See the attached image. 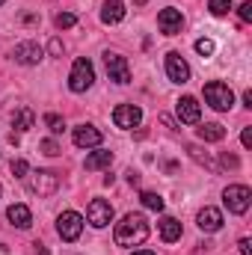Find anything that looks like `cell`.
<instances>
[{"label": "cell", "instance_id": "6da1fadb", "mask_svg": "<svg viewBox=\"0 0 252 255\" xmlns=\"http://www.w3.org/2000/svg\"><path fill=\"white\" fill-rule=\"evenodd\" d=\"M148 241V223L142 214H125L116 226V244L119 247H139Z\"/></svg>", "mask_w": 252, "mask_h": 255}, {"label": "cell", "instance_id": "7a4b0ae2", "mask_svg": "<svg viewBox=\"0 0 252 255\" xmlns=\"http://www.w3.org/2000/svg\"><path fill=\"white\" fill-rule=\"evenodd\" d=\"M205 101H208L214 110L226 113V110H232V104H235V92L229 89V83L211 80V83H205Z\"/></svg>", "mask_w": 252, "mask_h": 255}, {"label": "cell", "instance_id": "3957f363", "mask_svg": "<svg viewBox=\"0 0 252 255\" xmlns=\"http://www.w3.org/2000/svg\"><path fill=\"white\" fill-rule=\"evenodd\" d=\"M92 83H95V68H92V63H89L86 57L74 60L71 74H68V89H71V92H86Z\"/></svg>", "mask_w": 252, "mask_h": 255}, {"label": "cell", "instance_id": "277c9868", "mask_svg": "<svg viewBox=\"0 0 252 255\" xmlns=\"http://www.w3.org/2000/svg\"><path fill=\"white\" fill-rule=\"evenodd\" d=\"M223 202L232 214H247L250 211V202H252V190L247 184H229L223 190Z\"/></svg>", "mask_w": 252, "mask_h": 255}, {"label": "cell", "instance_id": "5b68a950", "mask_svg": "<svg viewBox=\"0 0 252 255\" xmlns=\"http://www.w3.org/2000/svg\"><path fill=\"white\" fill-rule=\"evenodd\" d=\"M27 187L36 196H54V193L60 190V178L54 172H48V169H39V172L27 175Z\"/></svg>", "mask_w": 252, "mask_h": 255}, {"label": "cell", "instance_id": "8992f818", "mask_svg": "<svg viewBox=\"0 0 252 255\" xmlns=\"http://www.w3.org/2000/svg\"><path fill=\"white\" fill-rule=\"evenodd\" d=\"M57 232H60L63 241H77L80 232H83V217L77 211H63L57 217Z\"/></svg>", "mask_w": 252, "mask_h": 255}, {"label": "cell", "instance_id": "52a82bcc", "mask_svg": "<svg viewBox=\"0 0 252 255\" xmlns=\"http://www.w3.org/2000/svg\"><path fill=\"white\" fill-rule=\"evenodd\" d=\"M86 220H89V226H95V229L110 226V223H113V205L104 202V199H92L89 208H86Z\"/></svg>", "mask_w": 252, "mask_h": 255}, {"label": "cell", "instance_id": "ba28073f", "mask_svg": "<svg viewBox=\"0 0 252 255\" xmlns=\"http://www.w3.org/2000/svg\"><path fill=\"white\" fill-rule=\"evenodd\" d=\"M157 27H160L163 36H175V33H181V27H184V15H181V9H172V6L160 9V15H157Z\"/></svg>", "mask_w": 252, "mask_h": 255}, {"label": "cell", "instance_id": "9c48e42d", "mask_svg": "<svg viewBox=\"0 0 252 255\" xmlns=\"http://www.w3.org/2000/svg\"><path fill=\"white\" fill-rule=\"evenodd\" d=\"M104 65H107V74H110V80H116V83H130V68H127V60L125 57H119V54H104Z\"/></svg>", "mask_w": 252, "mask_h": 255}, {"label": "cell", "instance_id": "30bf717a", "mask_svg": "<svg viewBox=\"0 0 252 255\" xmlns=\"http://www.w3.org/2000/svg\"><path fill=\"white\" fill-rule=\"evenodd\" d=\"M113 122H116V128H122V130H130V128H136L142 122V110L136 104H119L113 110Z\"/></svg>", "mask_w": 252, "mask_h": 255}, {"label": "cell", "instance_id": "8fae6325", "mask_svg": "<svg viewBox=\"0 0 252 255\" xmlns=\"http://www.w3.org/2000/svg\"><path fill=\"white\" fill-rule=\"evenodd\" d=\"M42 57H45V51H42L39 42H21L12 51V60L21 65H36V63H42Z\"/></svg>", "mask_w": 252, "mask_h": 255}, {"label": "cell", "instance_id": "7c38bea8", "mask_svg": "<svg viewBox=\"0 0 252 255\" xmlns=\"http://www.w3.org/2000/svg\"><path fill=\"white\" fill-rule=\"evenodd\" d=\"M166 74H169L172 83H187L190 80V65L178 51H169L166 54Z\"/></svg>", "mask_w": 252, "mask_h": 255}, {"label": "cell", "instance_id": "4fadbf2b", "mask_svg": "<svg viewBox=\"0 0 252 255\" xmlns=\"http://www.w3.org/2000/svg\"><path fill=\"white\" fill-rule=\"evenodd\" d=\"M71 136H74V145H77V148H95V145H101V139H104V133L95 125H77Z\"/></svg>", "mask_w": 252, "mask_h": 255}, {"label": "cell", "instance_id": "5bb4252c", "mask_svg": "<svg viewBox=\"0 0 252 255\" xmlns=\"http://www.w3.org/2000/svg\"><path fill=\"white\" fill-rule=\"evenodd\" d=\"M196 223H199V229H202L205 235H214V232L223 229V214H220L217 208H202L199 217H196Z\"/></svg>", "mask_w": 252, "mask_h": 255}, {"label": "cell", "instance_id": "9a60e30c", "mask_svg": "<svg viewBox=\"0 0 252 255\" xmlns=\"http://www.w3.org/2000/svg\"><path fill=\"white\" fill-rule=\"evenodd\" d=\"M178 119L184 122V125H196L199 122V116H202V107H199V101L193 98V95H184L181 101H178Z\"/></svg>", "mask_w": 252, "mask_h": 255}, {"label": "cell", "instance_id": "2e32d148", "mask_svg": "<svg viewBox=\"0 0 252 255\" xmlns=\"http://www.w3.org/2000/svg\"><path fill=\"white\" fill-rule=\"evenodd\" d=\"M6 217H9V223H12L15 229H30V226H33V214H30L27 205H9Z\"/></svg>", "mask_w": 252, "mask_h": 255}, {"label": "cell", "instance_id": "e0dca14e", "mask_svg": "<svg viewBox=\"0 0 252 255\" xmlns=\"http://www.w3.org/2000/svg\"><path fill=\"white\" fill-rule=\"evenodd\" d=\"M125 3H122V0H107V3H104V9H101V21H104V24H119V21H122V18H125Z\"/></svg>", "mask_w": 252, "mask_h": 255}, {"label": "cell", "instance_id": "ac0fdd59", "mask_svg": "<svg viewBox=\"0 0 252 255\" xmlns=\"http://www.w3.org/2000/svg\"><path fill=\"white\" fill-rule=\"evenodd\" d=\"M157 226H160V238H163L166 244H175V241L181 238V223H178L175 217H163Z\"/></svg>", "mask_w": 252, "mask_h": 255}, {"label": "cell", "instance_id": "d6986e66", "mask_svg": "<svg viewBox=\"0 0 252 255\" xmlns=\"http://www.w3.org/2000/svg\"><path fill=\"white\" fill-rule=\"evenodd\" d=\"M223 136H226V128L220 122H205L199 128V139H205V142H220Z\"/></svg>", "mask_w": 252, "mask_h": 255}, {"label": "cell", "instance_id": "ffe728a7", "mask_svg": "<svg viewBox=\"0 0 252 255\" xmlns=\"http://www.w3.org/2000/svg\"><path fill=\"white\" fill-rule=\"evenodd\" d=\"M113 163V151H92L86 157V169H104Z\"/></svg>", "mask_w": 252, "mask_h": 255}, {"label": "cell", "instance_id": "44dd1931", "mask_svg": "<svg viewBox=\"0 0 252 255\" xmlns=\"http://www.w3.org/2000/svg\"><path fill=\"white\" fill-rule=\"evenodd\" d=\"M33 122H36V116H33V110H27V107H21V110L12 116V125L18 128V133H21V130H30Z\"/></svg>", "mask_w": 252, "mask_h": 255}, {"label": "cell", "instance_id": "7402d4cb", "mask_svg": "<svg viewBox=\"0 0 252 255\" xmlns=\"http://www.w3.org/2000/svg\"><path fill=\"white\" fill-rule=\"evenodd\" d=\"M139 199H142V205H145V208H151V211H163V196H157V193L145 190Z\"/></svg>", "mask_w": 252, "mask_h": 255}, {"label": "cell", "instance_id": "603a6c76", "mask_svg": "<svg viewBox=\"0 0 252 255\" xmlns=\"http://www.w3.org/2000/svg\"><path fill=\"white\" fill-rule=\"evenodd\" d=\"M45 125H48L51 133H63V130H65L63 116H57V113H48V116H45Z\"/></svg>", "mask_w": 252, "mask_h": 255}, {"label": "cell", "instance_id": "cb8c5ba5", "mask_svg": "<svg viewBox=\"0 0 252 255\" xmlns=\"http://www.w3.org/2000/svg\"><path fill=\"white\" fill-rule=\"evenodd\" d=\"M208 9L214 15H229L232 12V0H208Z\"/></svg>", "mask_w": 252, "mask_h": 255}, {"label": "cell", "instance_id": "d4e9b609", "mask_svg": "<svg viewBox=\"0 0 252 255\" xmlns=\"http://www.w3.org/2000/svg\"><path fill=\"white\" fill-rule=\"evenodd\" d=\"M54 24H57L60 30H68V27H74V24H77V18H74L71 12H60V15L54 18Z\"/></svg>", "mask_w": 252, "mask_h": 255}, {"label": "cell", "instance_id": "484cf974", "mask_svg": "<svg viewBox=\"0 0 252 255\" xmlns=\"http://www.w3.org/2000/svg\"><path fill=\"white\" fill-rule=\"evenodd\" d=\"M27 172H30V163H27V160H21V157L12 160V175H15V178H27Z\"/></svg>", "mask_w": 252, "mask_h": 255}, {"label": "cell", "instance_id": "4316f807", "mask_svg": "<svg viewBox=\"0 0 252 255\" xmlns=\"http://www.w3.org/2000/svg\"><path fill=\"white\" fill-rule=\"evenodd\" d=\"M39 145H42V151H45L48 157H57V154H60V145H57V139H42Z\"/></svg>", "mask_w": 252, "mask_h": 255}, {"label": "cell", "instance_id": "83f0119b", "mask_svg": "<svg viewBox=\"0 0 252 255\" xmlns=\"http://www.w3.org/2000/svg\"><path fill=\"white\" fill-rule=\"evenodd\" d=\"M196 51H199L202 57H211V54H214V42H211V39H199V42H196Z\"/></svg>", "mask_w": 252, "mask_h": 255}, {"label": "cell", "instance_id": "f1b7e54d", "mask_svg": "<svg viewBox=\"0 0 252 255\" xmlns=\"http://www.w3.org/2000/svg\"><path fill=\"white\" fill-rule=\"evenodd\" d=\"M241 21H252V3H241Z\"/></svg>", "mask_w": 252, "mask_h": 255}, {"label": "cell", "instance_id": "f546056e", "mask_svg": "<svg viewBox=\"0 0 252 255\" xmlns=\"http://www.w3.org/2000/svg\"><path fill=\"white\" fill-rule=\"evenodd\" d=\"M48 48H51V54H54V57H60V54H63V42H60V39H54Z\"/></svg>", "mask_w": 252, "mask_h": 255}, {"label": "cell", "instance_id": "4dcf8cb0", "mask_svg": "<svg viewBox=\"0 0 252 255\" xmlns=\"http://www.w3.org/2000/svg\"><path fill=\"white\" fill-rule=\"evenodd\" d=\"M223 166H232V169H238V157H235V154H223Z\"/></svg>", "mask_w": 252, "mask_h": 255}, {"label": "cell", "instance_id": "1f68e13d", "mask_svg": "<svg viewBox=\"0 0 252 255\" xmlns=\"http://www.w3.org/2000/svg\"><path fill=\"white\" fill-rule=\"evenodd\" d=\"M241 142H244L247 148L252 145V128H244V133H241Z\"/></svg>", "mask_w": 252, "mask_h": 255}, {"label": "cell", "instance_id": "d6a6232c", "mask_svg": "<svg viewBox=\"0 0 252 255\" xmlns=\"http://www.w3.org/2000/svg\"><path fill=\"white\" fill-rule=\"evenodd\" d=\"M241 255H252V241H250V238H244V241H241Z\"/></svg>", "mask_w": 252, "mask_h": 255}, {"label": "cell", "instance_id": "836d02e7", "mask_svg": "<svg viewBox=\"0 0 252 255\" xmlns=\"http://www.w3.org/2000/svg\"><path fill=\"white\" fill-rule=\"evenodd\" d=\"M244 107H250L252 110V92H244Z\"/></svg>", "mask_w": 252, "mask_h": 255}, {"label": "cell", "instance_id": "e575fe53", "mask_svg": "<svg viewBox=\"0 0 252 255\" xmlns=\"http://www.w3.org/2000/svg\"><path fill=\"white\" fill-rule=\"evenodd\" d=\"M130 255H154V253H148V250H139V253H130Z\"/></svg>", "mask_w": 252, "mask_h": 255}, {"label": "cell", "instance_id": "d590c367", "mask_svg": "<svg viewBox=\"0 0 252 255\" xmlns=\"http://www.w3.org/2000/svg\"><path fill=\"white\" fill-rule=\"evenodd\" d=\"M3 3H6V0H0V6H3Z\"/></svg>", "mask_w": 252, "mask_h": 255}, {"label": "cell", "instance_id": "8d00e7d4", "mask_svg": "<svg viewBox=\"0 0 252 255\" xmlns=\"http://www.w3.org/2000/svg\"><path fill=\"white\" fill-rule=\"evenodd\" d=\"M0 196H3V187H0Z\"/></svg>", "mask_w": 252, "mask_h": 255}]
</instances>
